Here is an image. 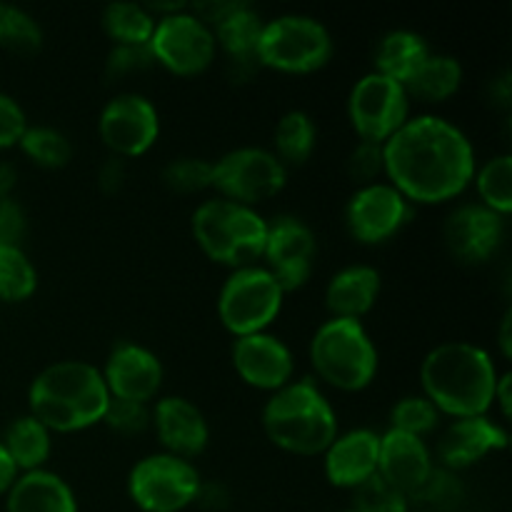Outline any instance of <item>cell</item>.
Segmentation results:
<instances>
[{"label":"cell","mask_w":512,"mask_h":512,"mask_svg":"<svg viewBox=\"0 0 512 512\" xmlns=\"http://www.w3.org/2000/svg\"><path fill=\"white\" fill-rule=\"evenodd\" d=\"M385 178L410 205H443L473 185L468 135L440 115H415L383 143Z\"/></svg>","instance_id":"cell-1"},{"label":"cell","mask_w":512,"mask_h":512,"mask_svg":"<svg viewBox=\"0 0 512 512\" xmlns=\"http://www.w3.org/2000/svg\"><path fill=\"white\" fill-rule=\"evenodd\" d=\"M495 360L465 340H450L430 350L420 363L423 395L450 418H480L493 410L498 385Z\"/></svg>","instance_id":"cell-2"},{"label":"cell","mask_w":512,"mask_h":512,"mask_svg":"<svg viewBox=\"0 0 512 512\" xmlns=\"http://www.w3.org/2000/svg\"><path fill=\"white\" fill-rule=\"evenodd\" d=\"M110 393L100 368L85 360H60L33 378L28 408L50 433H80L103 423Z\"/></svg>","instance_id":"cell-3"},{"label":"cell","mask_w":512,"mask_h":512,"mask_svg":"<svg viewBox=\"0 0 512 512\" xmlns=\"http://www.w3.org/2000/svg\"><path fill=\"white\" fill-rule=\"evenodd\" d=\"M265 438L298 458L323 455L338 438V415L313 380H290L263 405Z\"/></svg>","instance_id":"cell-4"},{"label":"cell","mask_w":512,"mask_h":512,"mask_svg":"<svg viewBox=\"0 0 512 512\" xmlns=\"http://www.w3.org/2000/svg\"><path fill=\"white\" fill-rule=\"evenodd\" d=\"M190 230L205 258L225 268L240 270L263 260L268 220L248 205L225 198L203 200L193 210Z\"/></svg>","instance_id":"cell-5"},{"label":"cell","mask_w":512,"mask_h":512,"mask_svg":"<svg viewBox=\"0 0 512 512\" xmlns=\"http://www.w3.org/2000/svg\"><path fill=\"white\" fill-rule=\"evenodd\" d=\"M315 375L340 393H360L378 378L380 358L360 320L328 318L310 340Z\"/></svg>","instance_id":"cell-6"},{"label":"cell","mask_w":512,"mask_h":512,"mask_svg":"<svg viewBox=\"0 0 512 512\" xmlns=\"http://www.w3.org/2000/svg\"><path fill=\"white\" fill-rule=\"evenodd\" d=\"M333 50L335 43L328 25L313 15L288 13L265 20L255 58L260 68L285 75H310L330 63Z\"/></svg>","instance_id":"cell-7"},{"label":"cell","mask_w":512,"mask_h":512,"mask_svg":"<svg viewBox=\"0 0 512 512\" xmlns=\"http://www.w3.org/2000/svg\"><path fill=\"white\" fill-rule=\"evenodd\" d=\"M285 293L263 265L230 270L218 293V318L233 338L268 333L283 310Z\"/></svg>","instance_id":"cell-8"},{"label":"cell","mask_w":512,"mask_h":512,"mask_svg":"<svg viewBox=\"0 0 512 512\" xmlns=\"http://www.w3.org/2000/svg\"><path fill=\"white\" fill-rule=\"evenodd\" d=\"M285 183L288 168L268 148L245 145L220 155L213 163V190L230 203L255 208L278 198Z\"/></svg>","instance_id":"cell-9"},{"label":"cell","mask_w":512,"mask_h":512,"mask_svg":"<svg viewBox=\"0 0 512 512\" xmlns=\"http://www.w3.org/2000/svg\"><path fill=\"white\" fill-rule=\"evenodd\" d=\"M200 483L193 463L153 453L140 458L128 473V498L140 512H183L195 505Z\"/></svg>","instance_id":"cell-10"},{"label":"cell","mask_w":512,"mask_h":512,"mask_svg":"<svg viewBox=\"0 0 512 512\" xmlns=\"http://www.w3.org/2000/svg\"><path fill=\"white\" fill-rule=\"evenodd\" d=\"M148 50L155 65L178 75V78L203 75L218 55L213 30L190 10V5L180 13L155 20Z\"/></svg>","instance_id":"cell-11"},{"label":"cell","mask_w":512,"mask_h":512,"mask_svg":"<svg viewBox=\"0 0 512 512\" xmlns=\"http://www.w3.org/2000/svg\"><path fill=\"white\" fill-rule=\"evenodd\" d=\"M348 120L358 140L385 143L410 120L408 90L405 85L370 70L350 88Z\"/></svg>","instance_id":"cell-12"},{"label":"cell","mask_w":512,"mask_h":512,"mask_svg":"<svg viewBox=\"0 0 512 512\" xmlns=\"http://www.w3.org/2000/svg\"><path fill=\"white\" fill-rule=\"evenodd\" d=\"M98 135L113 158H140L160 138L158 108L140 93L115 95L100 110Z\"/></svg>","instance_id":"cell-13"},{"label":"cell","mask_w":512,"mask_h":512,"mask_svg":"<svg viewBox=\"0 0 512 512\" xmlns=\"http://www.w3.org/2000/svg\"><path fill=\"white\" fill-rule=\"evenodd\" d=\"M415 210L390 183L363 185L343 210L345 230L360 245H383L413 220Z\"/></svg>","instance_id":"cell-14"},{"label":"cell","mask_w":512,"mask_h":512,"mask_svg":"<svg viewBox=\"0 0 512 512\" xmlns=\"http://www.w3.org/2000/svg\"><path fill=\"white\" fill-rule=\"evenodd\" d=\"M315 253H318V240L305 220L293 215H278L275 220H268L263 268L273 273L283 293H295L308 283L313 275Z\"/></svg>","instance_id":"cell-15"},{"label":"cell","mask_w":512,"mask_h":512,"mask_svg":"<svg viewBox=\"0 0 512 512\" xmlns=\"http://www.w3.org/2000/svg\"><path fill=\"white\" fill-rule=\"evenodd\" d=\"M100 375H103L110 398L150 405V400L158 398L165 373L163 363L153 350L123 340L113 345Z\"/></svg>","instance_id":"cell-16"},{"label":"cell","mask_w":512,"mask_h":512,"mask_svg":"<svg viewBox=\"0 0 512 512\" xmlns=\"http://www.w3.org/2000/svg\"><path fill=\"white\" fill-rule=\"evenodd\" d=\"M233 370L245 385L273 395L293 380V350L273 333H255L235 338L230 348Z\"/></svg>","instance_id":"cell-17"},{"label":"cell","mask_w":512,"mask_h":512,"mask_svg":"<svg viewBox=\"0 0 512 512\" xmlns=\"http://www.w3.org/2000/svg\"><path fill=\"white\" fill-rule=\"evenodd\" d=\"M448 253L463 265H483L493 258L505 240V218L480 203L460 205L443 225Z\"/></svg>","instance_id":"cell-18"},{"label":"cell","mask_w":512,"mask_h":512,"mask_svg":"<svg viewBox=\"0 0 512 512\" xmlns=\"http://www.w3.org/2000/svg\"><path fill=\"white\" fill-rule=\"evenodd\" d=\"M150 428L155 430L163 453L193 463L210 443V425L195 403L183 395H165L150 410Z\"/></svg>","instance_id":"cell-19"},{"label":"cell","mask_w":512,"mask_h":512,"mask_svg":"<svg viewBox=\"0 0 512 512\" xmlns=\"http://www.w3.org/2000/svg\"><path fill=\"white\" fill-rule=\"evenodd\" d=\"M510 445L508 430L500 423H495L488 415L480 418H460L448 425L443 438L438 440V468L458 473V470H468L478 465L493 453H503Z\"/></svg>","instance_id":"cell-20"},{"label":"cell","mask_w":512,"mask_h":512,"mask_svg":"<svg viewBox=\"0 0 512 512\" xmlns=\"http://www.w3.org/2000/svg\"><path fill=\"white\" fill-rule=\"evenodd\" d=\"M380 435L368 428L338 433V438L323 453V473L333 488L355 490L378 475Z\"/></svg>","instance_id":"cell-21"},{"label":"cell","mask_w":512,"mask_h":512,"mask_svg":"<svg viewBox=\"0 0 512 512\" xmlns=\"http://www.w3.org/2000/svg\"><path fill=\"white\" fill-rule=\"evenodd\" d=\"M433 468V455L423 438L400 433V430H388L380 435L378 475L395 490H400L405 498H410L428 480Z\"/></svg>","instance_id":"cell-22"},{"label":"cell","mask_w":512,"mask_h":512,"mask_svg":"<svg viewBox=\"0 0 512 512\" xmlns=\"http://www.w3.org/2000/svg\"><path fill=\"white\" fill-rule=\"evenodd\" d=\"M383 278L373 265H348L325 285V310L330 318L360 320L378 305Z\"/></svg>","instance_id":"cell-23"},{"label":"cell","mask_w":512,"mask_h":512,"mask_svg":"<svg viewBox=\"0 0 512 512\" xmlns=\"http://www.w3.org/2000/svg\"><path fill=\"white\" fill-rule=\"evenodd\" d=\"M5 512H80L73 488L53 470L20 473L5 495Z\"/></svg>","instance_id":"cell-24"},{"label":"cell","mask_w":512,"mask_h":512,"mask_svg":"<svg viewBox=\"0 0 512 512\" xmlns=\"http://www.w3.org/2000/svg\"><path fill=\"white\" fill-rule=\"evenodd\" d=\"M263 25L265 20L260 18L258 10H255L250 3L238 0L235 8L230 10L225 18H220L210 30H213V38H215V45H218V50H223V53L233 60L235 68L253 70V68H260L255 53H258Z\"/></svg>","instance_id":"cell-25"},{"label":"cell","mask_w":512,"mask_h":512,"mask_svg":"<svg viewBox=\"0 0 512 512\" xmlns=\"http://www.w3.org/2000/svg\"><path fill=\"white\" fill-rule=\"evenodd\" d=\"M433 53L425 38L415 30H390L375 45V73L385 75V78L395 80L400 85H408L413 75L418 73L420 65L428 60Z\"/></svg>","instance_id":"cell-26"},{"label":"cell","mask_w":512,"mask_h":512,"mask_svg":"<svg viewBox=\"0 0 512 512\" xmlns=\"http://www.w3.org/2000/svg\"><path fill=\"white\" fill-rule=\"evenodd\" d=\"M0 445L10 455L18 473H30V470H43L45 463L50 460V453H53V433L28 413L20 415L18 420H13L8 425Z\"/></svg>","instance_id":"cell-27"},{"label":"cell","mask_w":512,"mask_h":512,"mask_svg":"<svg viewBox=\"0 0 512 512\" xmlns=\"http://www.w3.org/2000/svg\"><path fill=\"white\" fill-rule=\"evenodd\" d=\"M463 65L458 58L445 53H430L428 60L420 65L418 73L413 75L405 90H408L410 100H420V103H445L453 98L463 85Z\"/></svg>","instance_id":"cell-28"},{"label":"cell","mask_w":512,"mask_h":512,"mask_svg":"<svg viewBox=\"0 0 512 512\" xmlns=\"http://www.w3.org/2000/svg\"><path fill=\"white\" fill-rule=\"evenodd\" d=\"M318 145V128L305 110H288L275 123L273 153L285 168H300L310 160Z\"/></svg>","instance_id":"cell-29"},{"label":"cell","mask_w":512,"mask_h":512,"mask_svg":"<svg viewBox=\"0 0 512 512\" xmlns=\"http://www.w3.org/2000/svg\"><path fill=\"white\" fill-rule=\"evenodd\" d=\"M100 23L115 45H148L155 30V18L140 3L105 5Z\"/></svg>","instance_id":"cell-30"},{"label":"cell","mask_w":512,"mask_h":512,"mask_svg":"<svg viewBox=\"0 0 512 512\" xmlns=\"http://www.w3.org/2000/svg\"><path fill=\"white\" fill-rule=\"evenodd\" d=\"M473 183L480 205L498 213L500 218H508L512 213V155H495L475 168Z\"/></svg>","instance_id":"cell-31"},{"label":"cell","mask_w":512,"mask_h":512,"mask_svg":"<svg viewBox=\"0 0 512 512\" xmlns=\"http://www.w3.org/2000/svg\"><path fill=\"white\" fill-rule=\"evenodd\" d=\"M38 290V270L23 248L0 245V300L25 303Z\"/></svg>","instance_id":"cell-32"},{"label":"cell","mask_w":512,"mask_h":512,"mask_svg":"<svg viewBox=\"0 0 512 512\" xmlns=\"http://www.w3.org/2000/svg\"><path fill=\"white\" fill-rule=\"evenodd\" d=\"M18 148L23 150L25 158L45 170H60L73 160V145L68 135L50 125H28Z\"/></svg>","instance_id":"cell-33"},{"label":"cell","mask_w":512,"mask_h":512,"mask_svg":"<svg viewBox=\"0 0 512 512\" xmlns=\"http://www.w3.org/2000/svg\"><path fill=\"white\" fill-rule=\"evenodd\" d=\"M465 500V488L458 473L433 468L423 485L408 498V508L415 512H458Z\"/></svg>","instance_id":"cell-34"},{"label":"cell","mask_w":512,"mask_h":512,"mask_svg":"<svg viewBox=\"0 0 512 512\" xmlns=\"http://www.w3.org/2000/svg\"><path fill=\"white\" fill-rule=\"evenodd\" d=\"M0 48L15 55H35L43 48V28L28 10L0 3Z\"/></svg>","instance_id":"cell-35"},{"label":"cell","mask_w":512,"mask_h":512,"mask_svg":"<svg viewBox=\"0 0 512 512\" xmlns=\"http://www.w3.org/2000/svg\"><path fill=\"white\" fill-rule=\"evenodd\" d=\"M440 425V413L425 395H405L390 410V430L423 438Z\"/></svg>","instance_id":"cell-36"},{"label":"cell","mask_w":512,"mask_h":512,"mask_svg":"<svg viewBox=\"0 0 512 512\" xmlns=\"http://www.w3.org/2000/svg\"><path fill=\"white\" fill-rule=\"evenodd\" d=\"M163 185L175 195H198L213 188V163L205 158H175L163 168Z\"/></svg>","instance_id":"cell-37"},{"label":"cell","mask_w":512,"mask_h":512,"mask_svg":"<svg viewBox=\"0 0 512 512\" xmlns=\"http://www.w3.org/2000/svg\"><path fill=\"white\" fill-rule=\"evenodd\" d=\"M355 512H410L408 498L393 485L385 483L380 475L365 480L360 488L353 490Z\"/></svg>","instance_id":"cell-38"},{"label":"cell","mask_w":512,"mask_h":512,"mask_svg":"<svg viewBox=\"0 0 512 512\" xmlns=\"http://www.w3.org/2000/svg\"><path fill=\"white\" fill-rule=\"evenodd\" d=\"M345 170H348V178L353 180L358 188H363V185L380 183V178H385L383 143H368V140H358V143H355V148L350 150L348 160H345Z\"/></svg>","instance_id":"cell-39"},{"label":"cell","mask_w":512,"mask_h":512,"mask_svg":"<svg viewBox=\"0 0 512 512\" xmlns=\"http://www.w3.org/2000/svg\"><path fill=\"white\" fill-rule=\"evenodd\" d=\"M103 425H108V430L123 435V438L143 435L150 428V405L110 398L108 410L103 415Z\"/></svg>","instance_id":"cell-40"},{"label":"cell","mask_w":512,"mask_h":512,"mask_svg":"<svg viewBox=\"0 0 512 512\" xmlns=\"http://www.w3.org/2000/svg\"><path fill=\"white\" fill-rule=\"evenodd\" d=\"M153 65L155 60L148 45H113L108 60H105V75L115 80L128 78V75H138L153 68Z\"/></svg>","instance_id":"cell-41"},{"label":"cell","mask_w":512,"mask_h":512,"mask_svg":"<svg viewBox=\"0 0 512 512\" xmlns=\"http://www.w3.org/2000/svg\"><path fill=\"white\" fill-rule=\"evenodd\" d=\"M28 130V118L18 100L8 93H0V150L15 148Z\"/></svg>","instance_id":"cell-42"},{"label":"cell","mask_w":512,"mask_h":512,"mask_svg":"<svg viewBox=\"0 0 512 512\" xmlns=\"http://www.w3.org/2000/svg\"><path fill=\"white\" fill-rule=\"evenodd\" d=\"M28 233V218L20 203L13 198L0 200V245L23 248V238Z\"/></svg>","instance_id":"cell-43"},{"label":"cell","mask_w":512,"mask_h":512,"mask_svg":"<svg viewBox=\"0 0 512 512\" xmlns=\"http://www.w3.org/2000/svg\"><path fill=\"white\" fill-rule=\"evenodd\" d=\"M125 175H128L125 160L113 158V155H110V158L105 160L103 168H100V173H98L100 190H103V193H108V195L118 193V190L123 188V183H125Z\"/></svg>","instance_id":"cell-44"},{"label":"cell","mask_w":512,"mask_h":512,"mask_svg":"<svg viewBox=\"0 0 512 512\" xmlns=\"http://www.w3.org/2000/svg\"><path fill=\"white\" fill-rule=\"evenodd\" d=\"M195 505H200V508L205 510H225L230 505V495L220 483H213V485L200 483Z\"/></svg>","instance_id":"cell-45"},{"label":"cell","mask_w":512,"mask_h":512,"mask_svg":"<svg viewBox=\"0 0 512 512\" xmlns=\"http://www.w3.org/2000/svg\"><path fill=\"white\" fill-rule=\"evenodd\" d=\"M18 468H15V463L10 460V455L5 453V448L0 445V498H5L8 495V490L13 488V483L18 480Z\"/></svg>","instance_id":"cell-46"},{"label":"cell","mask_w":512,"mask_h":512,"mask_svg":"<svg viewBox=\"0 0 512 512\" xmlns=\"http://www.w3.org/2000/svg\"><path fill=\"white\" fill-rule=\"evenodd\" d=\"M510 383H512V375L510 373H503L498 378V385H495V398H493V405H498L500 408V415H503L505 420L510 418L512 413V400H510Z\"/></svg>","instance_id":"cell-47"},{"label":"cell","mask_w":512,"mask_h":512,"mask_svg":"<svg viewBox=\"0 0 512 512\" xmlns=\"http://www.w3.org/2000/svg\"><path fill=\"white\" fill-rule=\"evenodd\" d=\"M18 183V173L10 163H0V200H8Z\"/></svg>","instance_id":"cell-48"},{"label":"cell","mask_w":512,"mask_h":512,"mask_svg":"<svg viewBox=\"0 0 512 512\" xmlns=\"http://www.w3.org/2000/svg\"><path fill=\"white\" fill-rule=\"evenodd\" d=\"M510 325H512V313L503 315V325H500V353H503V358L508 360L512 355V333H510Z\"/></svg>","instance_id":"cell-49"},{"label":"cell","mask_w":512,"mask_h":512,"mask_svg":"<svg viewBox=\"0 0 512 512\" xmlns=\"http://www.w3.org/2000/svg\"><path fill=\"white\" fill-rule=\"evenodd\" d=\"M340 512H355L353 508H348V510H340Z\"/></svg>","instance_id":"cell-50"}]
</instances>
